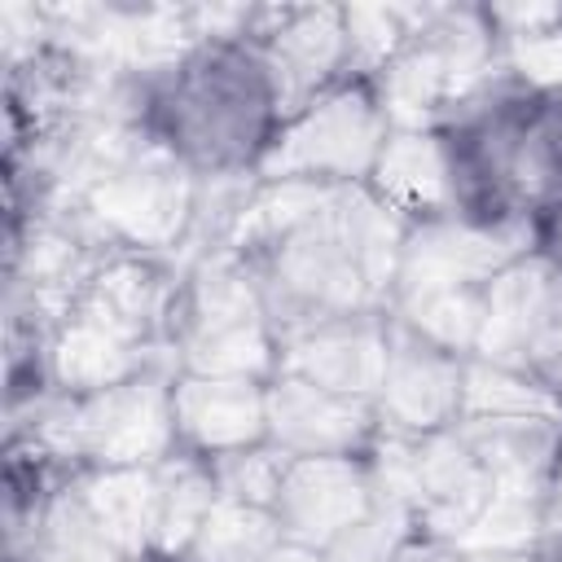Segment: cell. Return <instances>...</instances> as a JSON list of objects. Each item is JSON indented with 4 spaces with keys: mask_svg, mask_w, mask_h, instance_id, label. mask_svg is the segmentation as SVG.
Returning a JSON list of instances; mask_svg holds the SVG:
<instances>
[{
    "mask_svg": "<svg viewBox=\"0 0 562 562\" xmlns=\"http://www.w3.org/2000/svg\"><path fill=\"white\" fill-rule=\"evenodd\" d=\"M263 562H325L316 549H303V544H290V549H277V553H268Z\"/></svg>",
    "mask_w": 562,
    "mask_h": 562,
    "instance_id": "cell-26",
    "label": "cell"
},
{
    "mask_svg": "<svg viewBox=\"0 0 562 562\" xmlns=\"http://www.w3.org/2000/svg\"><path fill=\"white\" fill-rule=\"evenodd\" d=\"M294 465V452L285 448H237V452H220L215 461V487L224 501H241V505H277L281 483Z\"/></svg>",
    "mask_w": 562,
    "mask_h": 562,
    "instance_id": "cell-23",
    "label": "cell"
},
{
    "mask_svg": "<svg viewBox=\"0 0 562 562\" xmlns=\"http://www.w3.org/2000/svg\"><path fill=\"white\" fill-rule=\"evenodd\" d=\"M395 562H452V558H443V553H435V549H400Z\"/></svg>",
    "mask_w": 562,
    "mask_h": 562,
    "instance_id": "cell-28",
    "label": "cell"
},
{
    "mask_svg": "<svg viewBox=\"0 0 562 562\" xmlns=\"http://www.w3.org/2000/svg\"><path fill=\"white\" fill-rule=\"evenodd\" d=\"M492 479L461 439V430H430L413 439V518L443 540H461L483 514Z\"/></svg>",
    "mask_w": 562,
    "mask_h": 562,
    "instance_id": "cell-11",
    "label": "cell"
},
{
    "mask_svg": "<svg viewBox=\"0 0 562 562\" xmlns=\"http://www.w3.org/2000/svg\"><path fill=\"white\" fill-rule=\"evenodd\" d=\"M171 413L176 430L211 452L250 448L268 430V395L255 378H184L171 391Z\"/></svg>",
    "mask_w": 562,
    "mask_h": 562,
    "instance_id": "cell-15",
    "label": "cell"
},
{
    "mask_svg": "<svg viewBox=\"0 0 562 562\" xmlns=\"http://www.w3.org/2000/svg\"><path fill=\"white\" fill-rule=\"evenodd\" d=\"M461 417L492 422H562V400L531 373L501 364H470L461 373Z\"/></svg>",
    "mask_w": 562,
    "mask_h": 562,
    "instance_id": "cell-18",
    "label": "cell"
},
{
    "mask_svg": "<svg viewBox=\"0 0 562 562\" xmlns=\"http://www.w3.org/2000/svg\"><path fill=\"white\" fill-rule=\"evenodd\" d=\"M544 501L549 496H531V492H492L483 514L457 540V549L461 553H518V549H527L544 527Z\"/></svg>",
    "mask_w": 562,
    "mask_h": 562,
    "instance_id": "cell-21",
    "label": "cell"
},
{
    "mask_svg": "<svg viewBox=\"0 0 562 562\" xmlns=\"http://www.w3.org/2000/svg\"><path fill=\"white\" fill-rule=\"evenodd\" d=\"M386 378L378 391L382 417L400 435H430L461 413V364L452 351L426 342L408 325L386 329Z\"/></svg>",
    "mask_w": 562,
    "mask_h": 562,
    "instance_id": "cell-10",
    "label": "cell"
},
{
    "mask_svg": "<svg viewBox=\"0 0 562 562\" xmlns=\"http://www.w3.org/2000/svg\"><path fill=\"white\" fill-rule=\"evenodd\" d=\"M382 154V110L360 92H334L290 123V132L263 154L272 180H356Z\"/></svg>",
    "mask_w": 562,
    "mask_h": 562,
    "instance_id": "cell-5",
    "label": "cell"
},
{
    "mask_svg": "<svg viewBox=\"0 0 562 562\" xmlns=\"http://www.w3.org/2000/svg\"><path fill=\"white\" fill-rule=\"evenodd\" d=\"M263 290L237 268V255L224 250L202 259L184 321H180V351L193 378H255L272 364L268 321H263Z\"/></svg>",
    "mask_w": 562,
    "mask_h": 562,
    "instance_id": "cell-3",
    "label": "cell"
},
{
    "mask_svg": "<svg viewBox=\"0 0 562 562\" xmlns=\"http://www.w3.org/2000/svg\"><path fill=\"white\" fill-rule=\"evenodd\" d=\"M509 61H514V70L527 75V79L549 83V88H562V22L549 26V31H540V35L514 40Z\"/></svg>",
    "mask_w": 562,
    "mask_h": 562,
    "instance_id": "cell-25",
    "label": "cell"
},
{
    "mask_svg": "<svg viewBox=\"0 0 562 562\" xmlns=\"http://www.w3.org/2000/svg\"><path fill=\"white\" fill-rule=\"evenodd\" d=\"M373 509L369 474L347 457H294L281 496L272 505L277 522L303 549H329Z\"/></svg>",
    "mask_w": 562,
    "mask_h": 562,
    "instance_id": "cell-9",
    "label": "cell"
},
{
    "mask_svg": "<svg viewBox=\"0 0 562 562\" xmlns=\"http://www.w3.org/2000/svg\"><path fill=\"white\" fill-rule=\"evenodd\" d=\"M88 206L105 233H119L136 246H171L189 228L193 184L171 149L145 145L127 167L88 193Z\"/></svg>",
    "mask_w": 562,
    "mask_h": 562,
    "instance_id": "cell-6",
    "label": "cell"
},
{
    "mask_svg": "<svg viewBox=\"0 0 562 562\" xmlns=\"http://www.w3.org/2000/svg\"><path fill=\"white\" fill-rule=\"evenodd\" d=\"M189 549L193 562H263L268 553L281 549V522L263 505H241L220 496Z\"/></svg>",
    "mask_w": 562,
    "mask_h": 562,
    "instance_id": "cell-19",
    "label": "cell"
},
{
    "mask_svg": "<svg viewBox=\"0 0 562 562\" xmlns=\"http://www.w3.org/2000/svg\"><path fill=\"white\" fill-rule=\"evenodd\" d=\"M544 509H549V522H553V527H562V457H558V483H553V492H549Z\"/></svg>",
    "mask_w": 562,
    "mask_h": 562,
    "instance_id": "cell-27",
    "label": "cell"
},
{
    "mask_svg": "<svg viewBox=\"0 0 562 562\" xmlns=\"http://www.w3.org/2000/svg\"><path fill=\"white\" fill-rule=\"evenodd\" d=\"M527 228L522 224H452L430 220L404 237L395 290L426 294V290H479V281H492L501 268L522 259Z\"/></svg>",
    "mask_w": 562,
    "mask_h": 562,
    "instance_id": "cell-7",
    "label": "cell"
},
{
    "mask_svg": "<svg viewBox=\"0 0 562 562\" xmlns=\"http://www.w3.org/2000/svg\"><path fill=\"white\" fill-rule=\"evenodd\" d=\"M88 514L97 518V527L127 553L136 558L154 531H158V470H140V465H114L97 479H88L79 487Z\"/></svg>",
    "mask_w": 562,
    "mask_h": 562,
    "instance_id": "cell-17",
    "label": "cell"
},
{
    "mask_svg": "<svg viewBox=\"0 0 562 562\" xmlns=\"http://www.w3.org/2000/svg\"><path fill=\"white\" fill-rule=\"evenodd\" d=\"M176 430L171 395L158 378H127L79 404H61L40 422V435L57 452H83L114 465H140L162 457Z\"/></svg>",
    "mask_w": 562,
    "mask_h": 562,
    "instance_id": "cell-4",
    "label": "cell"
},
{
    "mask_svg": "<svg viewBox=\"0 0 562 562\" xmlns=\"http://www.w3.org/2000/svg\"><path fill=\"white\" fill-rule=\"evenodd\" d=\"M386 351H391L386 329L364 321V316H351V321H334V325L294 334L285 342L281 369L290 378H303V382L321 386V391L369 400V395L382 391Z\"/></svg>",
    "mask_w": 562,
    "mask_h": 562,
    "instance_id": "cell-12",
    "label": "cell"
},
{
    "mask_svg": "<svg viewBox=\"0 0 562 562\" xmlns=\"http://www.w3.org/2000/svg\"><path fill=\"white\" fill-rule=\"evenodd\" d=\"M35 562H127V553L97 527L83 496H61L44 518Z\"/></svg>",
    "mask_w": 562,
    "mask_h": 562,
    "instance_id": "cell-22",
    "label": "cell"
},
{
    "mask_svg": "<svg viewBox=\"0 0 562 562\" xmlns=\"http://www.w3.org/2000/svg\"><path fill=\"white\" fill-rule=\"evenodd\" d=\"M562 316V272L549 259H514L483 290V325L474 351L487 364L522 369Z\"/></svg>",
    "mask_w": 562,
    "mask_h": 562,
    "instance_id": "cell-8",
    "label": "cell"
},
{
    "mask_svg": "<svg viewBox=\"0 0 562 562\" xmlns=\"http://www.w3.org/2000/svg\"><path fill=\"white\" fill-rule=\"evenodd\" d=\"M373 171L378 193L391 211H439L452 198V162L426 132H400L382 140Z\"/></svg>",
    "mask_w": 562,
    "mask_h": 562,
    "instance_id": "cell-16",
    "label": "cell"
},
{
    "mask_svg": "<svg viewBox=\"0 0 562 562\" xmlns=\"http://www.w3.org/2000/svg\"><path fill=\"white\" fill-rule=\"evenodd\" d=\"M487 22L470 9H430L408 44L386 61L382 114L404 132H422L443 101H461L487 75Z\"/></svg>",
    "mask_w": 562,
    "mask_h": 562,
    "instance_id": "cell-2",
    "label": "cell"
},
{
    "mask_svg": "<svg viewBox=\"0 0 562 562\" xmlns=\"http://www.w3.org/2000/svg\"><path fill=\"white\" fill-rule=\"evenodd\" d=\"M404 237L400 211L356 184H334L325 206L268 250L263 307L290 338L364 316L395 285Z\"/></svg>",
    "mask_w": 562,
    "mask_h": 562,
    "instance_id": "cell-1",
    "label": "cell"
},
{
    "mask_svg": "<svg viewBox=\"0 0 562 562\" xmlns=\"http://www.w3.org/2000/svg\"><path fill=\"white\" fill-rule=\"evenodd\" d=\"M369 400L334 395L290 373L268 391V430L277 448L299 457H347L369 435Z\"/></svg>",
    "mask_w": 562,
    "mask_h": 562,
    "instance_id": "cell-13",
    "label": "cell"
},
{
    "mask_svg": "<svg viewBox=\"0 0 562 562\" xmlns=\"http://www.w3.org/2000/svg\"><path fill=\"white\" fill-rule=\"evenodd\" d=\"M215 501H220V487H215L211 470H198L193 461H167L158 470V531H154V544L162 553L189 549L198 527L215 509Z\"/></svg>",
    "mask_w": 562,
    "mask_h": 562,
    "instance_id": "cell-20",
    "label": "cell"
},
{
    "mask_svg": "<svg viewBox=\"0 0 562 562\" xmlns=\"http://www.w3.org/2000/svg\"><path fill=\"white\" fill-rule=\"evenodd\" d=\"M268 79L277 110L303 105V97L347 57L342 13L338 9H281L268 13Z\"/></svg>",
    "mask_w": 562,
    "mask_h": 562,
    "instance_id": "cell-14",
    "label": "cell"
},
{
    "mask_svg": "<svg viewBox=\"0 0 562 562\" xmlns=\"http://www.w3.org/2000/svg\"><path fill=\"white\" fill-rule=\"evenodd\" d=\"M430 18V9H347L342 13V35H347V57L364 66L391 61L408 35Z\"/></svg>",
    "mask_w": 562,
    "mask_h": 562,
    "instance_id": "cell-24",
    "label": "cell"
}]
</instances>
